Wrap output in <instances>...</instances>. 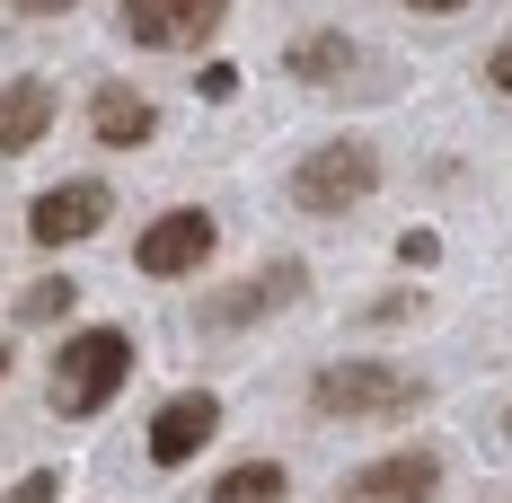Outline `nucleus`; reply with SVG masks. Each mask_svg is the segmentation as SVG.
<instances>
[{
    "mask_svg": "<svg viewBox=\"0 0 512 503\" xmlns=\"http://www.w3.org/2000/svg\"><path fill=\"white\" fill-rule=\"evenodd\" d=\"M309 406L327 424H380V415H415L424 406V380L398 371V362H327L309 380Z\"/></svg>",
    "mask_w": 512,
    "mask_h": 503,
    "instance_id": "nucleus-1",
    "label": "nucleus"
},
{
    "mask_svg": "<svg viewBox=\"0 0 512 503\" xmlns=\"http://www.w3.org/2000/svg\"><path fill=\"white\" fill-rule=\"evenodd\" d=\"M124 380H133V336H124V327H80L71 345L53 353V398H62V415L115 406Z\"/></svg>",
    "mask_w": 512,
    "mask_h": 503,
    "instance_id": "nucleus-2",
    "label": "nucleus"
},
{
    "mask_svg": "<svg viewBox=\"0 0 512 503\" xmlns=\"http://www.w3.org/2000/svg\"><path fill=\"white\" fill-rule=\"evenodd\" d=\"M362 195H380V151L362 133H336V142H318L292 168V203L301 212H354Z\"/></svg>",
    "mask_w": 512,
    "mask_h": 503,
    "instance_id": "nucleus-3",
    "label": "nucleus"
},
{
    "mask_svg": "<svg viewBox=\"0 0 512 503\" xmlns=\"http://www.w3.org/2000/svg\"><path fill=\"white\" fill-rule=\"evenodd\" d=\"M212 248H221V221H212L204 203H177V212H159L151 230L133 239V265H142L151 283H177V274L212 265Z\"/></svg>",
    "mask_w": 512,
    "mask_h": 503,
    "instance_id": "nucleus-4",
    "label": "nucleus"
},
{
    "mask_svg": "<svg viewBox=\"0 0 512 503\" xmlns=\"http://www.w3.org/2000/svg\"><path fill=\"white\" fill-rule=\"evenodd\" d=\"M230 18V0H124V36L151 53H195Z\"/></svg>",
    "mask_w": 512,
    "mask_h": 503,
    "instance_id": "nucleus-5",
    "label": "nucleus"
},
{
    "mask_svg": "<svg viewBox=\"0 0 512 503\" xmlns=\"http://www.w3.org/2000/svg\"><path fill=\"white\" fill-rule=\"evenodd\" d=\"M106 212H115V195H106L98 177H62L53 195L27 203V239H36V248H71V239L106 230Z\"/></svg>",
    "mask_w": 512,
    "mask_h": 503,
    "instance_id": "nucleus-6",
    "label": "nucleus"
},
{
    "mask_svg": "<svg viewBox=\"0 0 512 503\" xmlns=\"http://www.w3.org/2000/svg\"><path fill=\"white\" fill-rule=\"evenodd\" d=\"M442 495V459L433 451H389L345 477V503H433Z\"/></svg>",
    "mask_w": 512,
    "mask_h": 503,
    "instance_id": "nucleus-7",
    "label": "nucleus"
},
{
    "mask_svg": "<svg viewBox=\"0 0 512 503\" xmlns=\"http://www.w3.org/2000/svg\"><path fill=\"white\" fill-rule=\"evenodd\" d=\"M212 433H221V398H212V389L168 398V406L151 415V468H186V459L204 451Z\"/></svg>",
    "mask_w": 512,
    "mask_h": 503,
    "instance_id": "nucleus-8",
    "label": "nucleus"
},
{
    "mask_svg": "<svg viewBox=\"0 0 512 503\" xmlns=\"http://www.w3.org/2000/svg\"><path fill=\"white\" fill-rule=\"evenodd\" d=\"M301 292H309V274L283 256V265H265L256 283H230V292H212V301H204V327H212V336H221V327H248V318H265V309H292Z\"/></svg>",
    "mask_w": 512,
    "mask_h": 503,
    "instance_id": "nucleus-9",
    "label": "nucleus"
},
{
    "mask_svg": "<svg viewBox=\"0 0 512 503\" xmlns=\"http://www.w3.org/2000/svg\"><path fill=\"white\" fill-rule=\"evenodd\" d=\"M151 124H159V106L133 89V80H106L98 98H89V133H98L106 151H142L151 142Z\"/></svg>",
    "mask_w": 512,
    "mask_h": 503,
    "instance_id": "nucleus-10",
    "label": "nucleus"
},
{
    "mask_svg": "<svg viewBox=\"0 0 512 503\" xmlns=\"http://www.w3.org/2000/svg\"><path fill=\"white\" fill-rule=\"evenodd\" d=\"M45 133H53V80H9L0 89V159L36 151Z\"/></svg>",
    "mask_w": 512,
    "mask_h": 503,
    "instance_id": "nucleus-11",
    "label": "nucleus"
},
{
    "mask_svg": "<svg viewBox=\"0 0 512 503\" xmlns=\"http://www.w3.org/2000/svg\"><path fill=\"white\" fill-rule=\"evenodd\" d=\"M283 62H292V80H309V89H318V80H345V71H354V36H336V27L318 36V27H309V36H292Z\"/></svg>",
    "mask_w": 512,
    "mask_h": 503,
    "instance_id": "nucleus-12",
    "label": "nucleus"
},
{
    "mask_svg": "<svg viewBox=\"0 0 512 503\" xmlns=\"http://www.w3.org/2000/svg\"><path fill=\"white\" fill-rule=\"evenodd\" d=\"M283 495H292L283 459H239L230 477H212V503H283Z\"/></svg>",
    "mask_w": 512,
    "mask_h": 503,
    "instance_id": "nucleus-13",
    "label": "nucleus"
},
{
    "mask_svg": "<svg viewBox=\"0 0 512 503\" xmlns=\"http://www.w3.org/2000/svg\"><path fill=\"white\" fill-rule=\"evenodd\" d=\"M62 309H71V283H62V274H45V283L18 292V318H27V327H45V318H62Z\"/></svg>",
    "mask_w": 512,
    "mask_h": 503,
    "instance_id": "nucleus-14",
    "label": "nucleus"
},
{
    "mask_svg": "<svg viewBox=\"0 0 512 503\" xmlns=\"http://www.w3.org/2000/svg\"><path fill=\"white\" fill-rule=\"evenodd\" d=\"M486 89H495V98H512V36L486 53Z\"/></svg>",
    "mask_w": 512,
    "mask_h": 503,
    "instance_id": "nucleus-15",
    "label": "nucleus"
},
{
    "mask_svg": "<svg viewBox=\"0 0 512 503\" xmlns=\"http://www.w3.org/2000/svg\"><path fill=\"white\" fill-rule=\"evenodd\" d=\"M9 503H62V477H53V468H36V477H27Z\"/></svg>",
    "mask_w": 512,
    "mask_h": 503,
    "instance_id": "nucleus-16",
    "label": "nucleus"
},
{
    "mask_svg": "<svg viewBox=\"0 0 512 503\" xmlns=\"http://www.w3.org/2000/svg\"><path fill=\"white\" fill-rule=\"evenodd\" d=\"M398 256H407V265H433V256H442V239H433V230H407V239H398Z\"/></svg>",
    "mask_w": 512,
    "mask_h": 503,
    "instance_id": "nucleus-17",
    "label": "nucleus"
},
{
    "mask_svg": "<svg viewBox=\"0 0 512 503\" xmlns=\"http://www.w3.org/2000/svg\"><path fill=\"white\" fill-rule=\"evenodd\" d=\"M415 309H424L415 292H389V301H371V327H389V318H415Z\"/></svg>",
    "mask_w": 512,
    "mask_h": 503,
    "instance_id": "nucleus-18",
    "label": "nucleus"
},
{
    "mask_svg": "<svg viewBox=\"0 0 512 503\" xmlns=\"http://www.w3.org/2000/svg\"><path fill=\"white\" fill-rule=\"evenodd\" d=\"M27 18H62V9H80V0H18Z\"/></svg>",
    "mask_w": 512,
    "mask_h": 503,
    "instance_id": "nucleus-19",
    "label": "nucleus"
},
{
    "mask_svg": "<svg viewBox=\"0 0 512 503\" xmlns=\"http://www.w3.org/2000/svg\"><path fill=\"white\" fill-rule=\"evenodd\" d=\"M407 9H424V18H451V9H468V0H407Z\"/></svg>",
    "mask_w": 512,
    "mask_h": 503,
    "instance_id": "nucleus-20",
    "label": "nucleus"
},
{
    "mask_svg": "<svg viewBox=\"0 0 512 503\" xmlns=\"http://www.w3.org/2000/svg\"><path fill=\"white\" fill-rule=\"evenodd\" d=\"M0 371H9V345H0Z\"/></svg>",
    "mask_w": 512,
    "mask_h": 503,
    "instance_id": "nucleus-21",
    "label": "nucleus"
}]
</instances>
